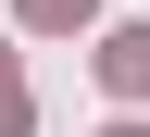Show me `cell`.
<instances>
[{"label": "cell", "mask_w": 150, "mask_h": 137, "mask_svg": "<svg viewBox=\"0 0 150 137\" xmlns=\"http://www.w3.org/2000/svg\"><path fill=\"white\" fill-rule=\"evenodd\" d=\"M112 137H150V125H112Z\"/></svg>", "instance_id": "obj_4"}, {"label": "cell", "mask_w": 150, "mask_h": 137, "mask_svg": "<svg viewBox=\"0 0 150 137\" xmlns=\"http://www.w3.org/2000/svg\"><path fill=\"white\" fill-rule=\"evenodd\" d=\"M25 25H88V0H25Z\"/></svg>", "instance_id": "obj_2"}, {"label": "cell", "mask_w": 150, "mask_h": 137, "mask_svg": "<svg viewBox=\"0 0 150 137\" xmlns=\"http://www.w3.org/2000/svg\"><path fill=\"white\" fill-rule=\"evenodd\" d=\"M100 87L112 100H150V25H112L100 37Z\"/></svg>", "instance_id": "obj_1"}, {"label": "cell", "mask_w": 150, "mask_h": 137, "mask_svg": "<svg viewBox=\"0 0 150 137\" xmlns=\"http://www.w3.org/2000/svg\"><path fill=\"white\" fill-rule=\"evenodd\" d=\"M0 137H25V87H13V63H0Z\"/></svg>", "instance_id": "obj_3"}]
</instances>
